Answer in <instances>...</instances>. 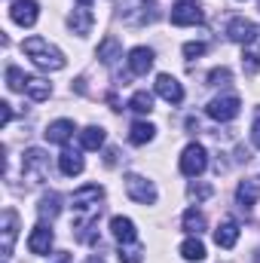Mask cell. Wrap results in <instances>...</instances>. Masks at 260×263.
Wrapping results in <instances>:
<instances>
[{"label": "cell", "instance_id": "cell-1", "mask_svg": "<svg viewBox=\"0 0 260 263\" xmlns=\"http://www.w3.org/2000/svg\"><path fill=\"white\" fill-rule=\"evenodd\" d=\"M101 199H104V187L98 184H86L80 187L73 199H70V208H73V233L80 242H86V230H95L98 223V214H101Z\"/></svg>", "mask_w": 260, "mask_h": 263}, {"label": "cell", "instance_id": "cell-2", "mask_svg": "<svg viewBox=\"0 0 260 263\" xmlns=\"http://www.w3.org/2000/svg\"><path fill=\"white\" fill-rule=\"evenodd\" d=\"M22 52L40 67V70H62V67L67 65L65 52H62L59 46H52L46 37H28V40L22 43Z\"/></svg>", "mask_w": 260, "mask_h": 263}, {"label": "cell", "instance_id": "cell-3", "mask_svg": "<svg viewBox=\"0 0 260 263\" xmlns=\"http://www.w3.org/2000/svg\"><path fill=\"white\" fill-rule=\"evenodd\" d=\"M22 175L28 184H43L49 178V156L40 147H28L22 153Z\"/></svg>", "mask_w": 260, "mask_h": 263}, {"label": "cell", "instance_id": "cell-4", "mask_svg": "<svg viewBox=\"0 0 260 263\" xmlns=\"http://www.w3.org/2000/svg\"><path fill=\"white\" fill-rule=\"evenodd\" d=\"M205 168H208V153H205V147H202V144H187L184 153H181V175L199 178Z\"/></svg>", "mask_w": 260, "mask_h": 263}, {"label": "cell", "instance_id": "cell-5", "mask_svg": "<svg viewBox=\"0 0 260 263\" xmlns=\"http://www.w3.org/2000/svg\"><path fill=\"white\" fill-rule=\"evenodd\" d=\"M239 107H242V101H239L236 95H217V98L208 101L205 110H208L211 120H217V123H230V120L239 117Z\"/></svg>", "mask_w": 260, "mask_h": 263}, {"label": "cell", "instance_id": "cell-6", "mask_svg": "<svg viewBox=\"0 0 260 263\" xmlns=\"http://www.w3.org/2000/svg\"><path fill=\"white\" fill-rule=\"evenodd\" d=\"M126 193H129L132 202H138V205H153L156 202V187H153V181H147V178H141V175H126Z\"/></svg>", "mask_w": 260, "mask_h": 263}, {"label": "cell", "instance_id": "cell-7", "mask_svg": "<svg viewBox=\"0 0 260 263\" xmlns=\"http://www.w3.org/2000/svg\"><path fill=\"white\" fill-rule=\"evenodd\" d=\"M9 18H12L15 25H22V28H34L37 18H40V6H37V0H12V6H9Z\"/></svg>", "mask_w": 260, "mask_h": 263}, {"label": "cell", "instance_id": "cell-8", "mask_svg": "<svg viewBox=\"0 0 260 263\" xmlns=\"http://www.w3.org/2000/svg\"><path fill=\"white\" fill-rule=\"evenodd\" d=\"M0 236H3L0 251H3V257H9L12 248H15V236H18V214H15L12 208H3V217H0Z\"/></svg>", "mask_w": 260, "mask_h": 263}, {"label": "cell", "instance_id": "cell-9", "mask_svg": "<svg viewBox=\"0 0 260 263\" xmlns=\"http://www.w3.org/2000/svg\"><path fill=\"white\" fill-rule=\"evenodd\" d=\"M52 242H55L52 230L40 220V223L31 230V236H28V251H31V254H49V251H52Z\"/></svg>", "mask_w": 260, "mask_h": 263}, {"label": "cell", "instance_id": "cell-10", "mask_svg": "<svg viewBox=\"0 0 260 263\" xmlns=\"http://www.w3.org/2000/svg\"><path fill=\"white\" fill-rule=\"evenodd\" d=\"M156 95H162L169 104H181L184 101V86L172 73H159L156 77Z\"/></svg>", "mask_w": 260, "mask_h": 263}, {"label": "cell", "instance_id": "cell-11", "mask_svg": "<svg viewBox=\"0 0 260 263\" xmlns=\"http://www.w3.org/2000/svg\"><path fill=\"white\" fill-rule=\"evenodd\" d=\"M257 34H260V31L254 28V22L242 18V15L230 18V25H227V37H230L233 43H248V40H254Z\"/></svg>", "mask_w": 260, "mask_h": 263}, {"label": "cell", "instance_id": "cell-12", "mask_svg": "<svg viewBox=\"0 0 260 263\" xmlns=\"http://www.w3.org/2000/svg\"><path fill=\"white\" fill-rule=\"evenodd\" d=\"M153 49L150 46H135L129 52V73H135V77H144L150 67H153Z\"/></svg>", "mask_w": 260, "mask_h": 263}, {"label": "cell", "instance_id": "cell-13", "mask_svg": "<svg viewBox=\"0 0 260 263\" xmlns=\"http://www.w3.org/2000/svg\"><path fill=\"white\" fill-rule=\"evenodd\" d=\"M92 25H95V15H92V9H86V6H80V9H73V12L67 15V28H70L77 37H86V34L92 31Z\"/></svg>", "mask_w": 260, "mask_h": 263}, {"label": "cell", "instance_id": "cell-14", "mask_svg": "<svg viewBox=\"0 0 260 263\" xmlns=\"http://www.w3.org/2000/svg\"><path fill=\"white\" fill-rule=\"evenodd\" d=\"M110 233H114V239H117L120 245L138 242V230H135V223H132L129 217H123V214L110 217Z\"/></svg>", "mask_w": 260, "mask_h": 263}, {"label": "cell", "instance_id": "cell-15", "mask_svg": "<svg viewBox=\"0 0 260 263\" xmlns=\"http://www.w3.org/2000/svg\"><path fill=\"white\" fill-rule=\"evenodd\" d=\"M199 22H202V12L196 9V3H175V9H172V25L187 28V25H199Z\"/></svg>", "mask_w": 260, "mask_h": 263}, {"label": "cell", "instance_id": "cell-16", "mask_svg": "<svg viewBox=\"0 0 260 263\" xmlns=\"http://www.w3.org/2000/svg\"><path fill=\"white\" fill-rule=\"evenodd\" d=\"M83 168H86V162H83L80 150H62V156H59V172H62L65 178L83 175Z\"/></svg>", "mask_w": 260, "mask_h": 263}, {"label": "cell", "instance_id": "cell-17", "mask_svg": "<svg viewBox=\"0 0 260 263\" xmlns=\"http://www.w3.org/2000/svg\"><path fill=\"white\" fill-rule=\"evenodd\" d=\"M73 132H77L73 120H55V123H49V126H46L43 135H46V141H49V144H67Z\"/></svg>", "mask_w": 260, "mask_h": 263}, {"label": "cell", "instance_id": "cell-18", "mask_svg": "<svg viewBox=\"0 0 260 263\" xmlns=\"http://www.w3.org/2000/svg\"><path fill=\"white\" fill-rule=\"evenodd\" d=\"M236 242H239V223L227 217V220L214 230V245H217V248H233Z\"/></svg>", "mask_w": 260, "mask_h": 263}, {"label": "cell", "instance_id": "cell-19", "mask_svg": "<svg viewBox=\"0 0 260 263\" xmlns=\"http://www.w3.org/2000/svg\"><path fill=\"white\" fill-rule=\"evenodd\" d=\"M257 199H260V181H242V184L236 187V202H239L245 211H251Z\"/></svg>", "mask_w": 260, "mask_h": 263}, {"label": "cell", "instance_id": "cell-20", "mask_svg": "<svg viewBox=\"0 0 260 263\" xmlns=\"http://www.w3.org/2000/svg\"><path fill=\"white\" fill-rule=\"evenodd\" d=\"M31 101H46L49 95H52V86L46 83V80H40V77H25V89H22Z\"/></svg>", "mask_w": 260, "mask_h": 263}, {"label": "cell", "instance_id": "cell-21", "mask_svg": "<svg viewBox=\"0 0 260 263\" xmlns=\"http://www.w3.org/2000/svg\"><path fill=\"white\" fill-rule=\"evenodd\" d=\"M242 67H245V73H257L260 70V34L254 40L245 43V49H242Z\"/></svg>", "mask_w": 260, "mask_h": 263}, {"label": "cell", "instance_id": "cell-22", "mask_svg": "<svg viewBox=\"0 0 260 263\" xmlns=\"http://www.w3.org/2000/svg\"><path fill=\"white\" fill-rule=\"evenodd\" d=\"M59 211H62V196H59V193H46V196H40L37 214H40V220H43V223H46V220H55V217H59Z\"/></svg>", "mask_w": 260, "mask_h": 263}, {"label": "cell", "instance_id": "cell-23", "mask_svg": "<svg viewBox=\"0 0 260 263\" xmlns=\"http://www.w3.org/2000/svg\"><path fill=\"white\" fill-rule=\"evenodd\" d=\"M98 59H101L104 65H114L117 59H123V46H120V40H117V37H104V40L98 43Z\"/></svg>", "mask_w": 260, "mask_h": 263}, {"label": "cell", "instance_id": "cell-24", "mask_svg": "<svg viewBox=\"0 0 260 263\" xmlns=\"http://www.w3.org/2000/svg\"><path fill=\"white\" fill-rule=\"evenodd\" d=\"M181 257L184 260H190V263H199V260H205L208 254H205V245L199 242V236H190V239H184L181 242Z\"/></svg>", "mask_w": 260, "mask_h": 263}, {"label": "cell", "instance_id": "cell-25", "mask_svg": "<svg viewBox=\"0 0 260 263\" xmlns=\"http://www.w3.org/2000/svg\"><path fill=\"white\" fill-rule=\"evenodd\" d=\"M80 144H83V150H101L104 147V129L101 126H86L80 132Z\"/></svg>", "mask_w": 260, "mask_h": 263}, {"label": "cell", "instance_id": "cell-26", "mask_svg": "<svg viewBox=\"0 0 260 263\" xmlns=\"http://www.w3.org/2000/svg\"><path fill=\"white\" fill-rule=\"evenodd\" d=\"M153 135H156V129H153L150 123L138 120V123H132V129H129V141L135 144V147H141V144H150Z\"/></svg>", "mask_w": 260, "mask_h": 263}, {"label": "cell", "instance_id": "cell-27", "mask_svg": "<svg viewBox=\"0 0 260 263\" xmlns=\"http://www.w3.org/2000/svg\"><path fill=\"white\" fill-rule=\"evenodd\" d=\"M181 223H184V230H187L190 236H199V233H202V230L208 227V220H205V214H202L199 208H187V211H184V220H181Z\"/></svg>", "mask_w": 260, "mask_h": 263}, {"label": "cell", "instance_id": "cell-28", "mask_svg": "<svg viewBox=\"0 0 260 263\" xmlns=\"http://www.w3.org/2000/svg\"><path fill=\"white\" fill-rule=\"evenodd\" d=\"M129 110L141 114V117H147V114L153 110V95H150L147 89H138V92L132 95V101H129Z\"/></svg>", "mask_w": 260, "mask_h": 263}, {"label": "cell", "instance_id": "cell-29", "mask_svg": "<svg viewBox=\"0 0 260 263\" xmlns=\"http://www.w3.org/2000/svg\"><path fill=\"white\" fill-rule=\"evenodd\" d=\"M141 260H144V248L138 242L120 245V263H141Z\"/></svg>", "mask_w": 260, "mask_h": 263}, {"label": "cell", "instance_id": "cell-30", "mask_svg": "<svg viewBox=\"0 0 260 263\" xmlns=\"http://www.w3.org/2000/svg\"><path fill=\"white\" fill-rule=\"evenodd\" d=\"M6 89H9V92H22V89H25V73L15 65L6 67Z\"/></svg>", "mask_w": 260, "mask_h": 263}, {"label": "cell", "instance_id": "cell-31", "mask_svg": "<svg viewBox=\"0 0 260 263\" xmlns=\"http://www.w3.org/2000/svg\"><path fill=\"white\" fill-rule=\"evenodd\" d=\"M211 193H214V190H211V184H190V187H187V196L196 199V202H205Z\"/></svg>", "mask_w": 260, "mask_h": 263}, {"label": "cell", "instance_id": "cell-32", "mask_svg": "<svg viewBox=\"0 0 260 263\" xmlns=\"http://www.w3.org/2000/svg\"><path fill=\"white\" fill-rule=\"evenodd\" d=\"M230 77H233V73H230L227 67H214V70L208 73V83H211V86H220V83H230Z\"/></svg>", "mask_w": 260, "mask_h": 263}, {"label": "cell", "instance_id": "cell-33", "mask_svg": "<svg viewBox=\"0 0 260 263\" xmlns=\"http://www.w3.org/2000/svg\"><path fill=\"white\" fill-rule=\"evenodd\" d=\"M205 43H199V40H190V43H184V55L187 59H199V55H205Z\"/></svg>", "mask_w": 260, "mask_h": 263}, {"label": "cell", "instance_id": "cell-34", "mask_svg": "<svg viewBox=\"0 0 260 263\" xmlns=\"http://www.w3.org/2000/svg\"><path fill=\"white\" fill-rule=\"evenodd\" d=\"M251 141H254V147H260V117L254 120V126H251Z\"/></svg>", "mask_w": 260, "mask_h": 263}, {"label": "cell", "instance_id": "cell-35", "mask_svg": "<svg viewBox=\"0 0 260 263\" xmlns=\"http://www.w3.org/2000/svg\"><path fill=\"white\" fill-rule=\"evenodd\" d=\"M0 107H3V126H6L12 120V104H0Z\"/></svg>", "mask_w": 260, "mask_h": 263}, {"label": "cell", "instance_id": "cell-36", "mask_svg": "<svg viewBox=\"0 0 260 263\" xmlns=\"http://www.w3.org/2000/svg\"><path fill=\"white\" fill-rule=\"evenodd\" d=\"M55 263H70V254H59V257H55Z\"/></svg>", "mask_w": 260, "mask_h": 263}, {"label": "cell", "instance_id": "cell-37", "mask_svg": "<svg viewBox=\"0 0 260 263\" xmlns=\"http://www.w3.org/2000/svg\"><path fill=\"white\" fill-rule=\"evenodd\" d=\"M86 263H104V260H101V257H89Z\"/></svg>", "mask_w": 260, "mask_h": 263}, {"label": "cell", "instance_id": "cell-38", "mask_svg": "<svg viewBox=\"0 0 260 263\" xmlns=\"http://www.w3.org/2000/svg\"><path fill=\"white\" fill-rule=\"evenodd\" d=\"M77 3H80V6H89V3H92V0H77Z\"/></svg>", "mask_w": 260, "mask_h": 263}, {"label": "cell", "instance_id": "cell-39", "mask_svg": "<svg viewBox=\"0 0 260 263\" xmlns=\"http://www.w3.org/2000/svg\"><path fill=\"white\" fill-rule=\"evenodd\" d=\"M175 3H196V0H175Z\"/></svg>", "mask_w": 260, "mask_h": 263}]
</instances>
